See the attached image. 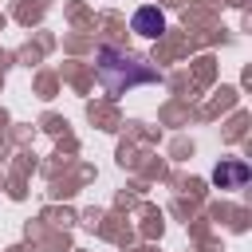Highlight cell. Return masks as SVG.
<instances>
[{"label":"cell","mask_w":252,"mask_h":252,"mask_svg":"<svg viewBox=\"0 0 252 252\" xmlns=\"http://www.w3.org/2000/svg\"><path fill=\"white\" fill-rule=\"evenodd\" d=\"M98 79L106 83L110 94H122V91H130V87L158 83L161 75H158V67H150V63H142V59L118 51V47H102V51H98Z\"/></svg>","instance_id":"1"},{"label":"cell","mask_w":252,"mask_h":252,"mask_svg":"<svg viewBox=\"0 0 252 252\" xmlns=\"http://www.w3.org/2000/svg\"><path fill=\"white\" fill-rule=\"evenodd\" d=\"M213 181H217L220 189H240V185L248 181V161H240V158L220 161V165L213 169Z\"/></svg>","instance_id":"2"},{"label":"cell","mask_w":252,"mask_h":252,"mask_svg":"<svg viewBox=\"0 0 252 252\" xmlns=\"http://www.w3.org/2000/svg\"><path fill=\"white\" fill-rule=\"evenodd\" d=\"M134 32L154 39V35H161V32H165V16H161L158 8H150V4H146V8H138V12H134Z\"/></svg>","instance_id":"3"}]
</instances>
